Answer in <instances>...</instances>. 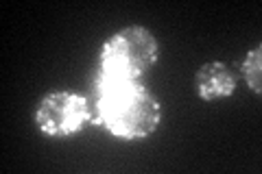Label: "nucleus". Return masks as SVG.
Listing matches in <instances>:
<instances>
[{
    "label": "nucleus",
    "mask_w": 262,
    "mask_h": 174,
    "mask_svg": "<svg viewBox=\"0 0 262 174\" xmlns=\"http://www.w3.org/2000/svg\"><path fill=\"white\" fill-rule=\"evenodd\" d=\"M94 120L105 124L116 137L136 139L158 127L160 105L138 81L96 77Z\"/></svg>",
    "instance_id": "f257e3e1"
},
{
    "label": "nucleus",
    "mask_w": 262,
    "mask_h": 174,
    "mask_svg": "<svg viewBox=\"0 0 262 174\" xmlns=\"http://www.w3.org/2000/svg\"><path fill=\"white\" fill-rule=\"evenodd\" d=\"M158 57V44L142 27H129L116 33L101 53L98 77L136 81L153 65Z\"/></svg>",
    "instance_id": "f03ea898"
},
{
    "label": "nucleus",
    "mask_w": 262,
    "mask_h": 174,
    "mask_svg": "<svg viewBox=\"0 0 262 174\" xmlns=\"http://www.w3.org/2000/svg\"><path fill=\"white\" fill-rule=\"evenodd\" d=\"M90 120H94V105L72 92L51 94L37 109V124L48 135H70Z\"/></svg>",
    "instance_id": "7ed1b4c3"
},
{
    "label": "nucleus",
    "mask_w": 262,
    "mask_h": 174,
    "mask_svg": "<svg viewBox=\"0 0 262 174\" xmlns=\"http://www.w3.org/2000/svg\"><path fill=\"white\" fill-rule=\"evenodd\" d=\"M234 87H236L234 74L223 63H208L196 74V89L208 101L229 96L234 92Z\"/></svg>",
    "instance_id": "20e7f679"
},
{
    "label": "nucleus",
    "mask_w": 262,
    "mask_h": 174,
    "mask_svg": "<svg viewBox=\"0 0 262 174\" xmlns=\"http://www.w3.org/2000/svg\"><path fill=\"white\" fill-rule=\"evenodd\" d=\"M245 79H247L249 87L253 92H260V48L251 51L247 61H245Z\"/></svg>",
    "instance_id": "39448f33"
}]
</instances>
